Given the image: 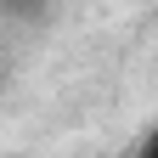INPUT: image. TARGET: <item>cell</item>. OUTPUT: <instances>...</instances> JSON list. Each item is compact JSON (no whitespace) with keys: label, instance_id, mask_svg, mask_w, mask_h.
I'll use <instances>...</instances> for the list:
<instances>
[{"label":"cell","instance_id":"1","mask_svg":"<svg viewBox=\"0 0 158 158\" xmlns=\"http://www.w3.org/2000/svg\"><path fill=\"white\" fill-rule=\"evenodd\" d=\"M40 11H45V0H0V17H28L34 23Z\"/></svg>","mask_w":158,"mask_h":158},{"label":"cell","instance_id":"2","mask_svg":"<svg viewBox=\"0 0 158 158\" xmlns=\"http://www.w3.org/2000/svg\"><path fill=\"white\" fill-rule=\"evenodd\" d=\"M135 158H158V135H147V141L135 147Z\"/></svg>","mask_w":158,"mask_h":158}]
</instances>
